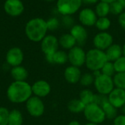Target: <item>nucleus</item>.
Instances as JSON below:
<instances>
[{"label": "nucleus", "mask_w": 125, "mask_h": 125, "mask_svg": "<svg viewBox=\"0 0 125 125\" xmlns=\"http://www.w3.org/2000/svg\"><path fill=\"white\" fill-rule=\"evenodd\" d=\"M32 94L31 85L26 81H14L7 89V99L14 104L26 103Z\"/></svg>", "instance_id": "nucleus-1"}, {"label": "nucleus", "mask_w": 125, "mask_h": 125, "mask_svg": "<svg viewBox=\"0 0 125 125\" xmlns=\"http://www.w3.org/2000/svg\"><path fill=\"white\" fill-rule=\"evenodd\" d=\"M48 31L46 21L42 18H34L28 21L25 26V34L32 42H41Z\"/></svg>", "instance_id": "nucleus-2"}, {"label": "nucleus", "mask_w": 125, "mask_h": 125, "mask_svg": "<svg viewBox=\"0 0 125 125\" xmlns=\"http://www.w3.org/2000/svg\"><path fill=\"white\" fill-rule=\"evenodd\" d=\"M107 61L108 59L104 51L94 48L86 52L85 65L92 72L100 71Z\"/></svg>", "instance_id": "nucleus-3"}, {"label": "nucleus", "mask_w": 125, "mask_h": 125, "mask_svg": "<svg viewBox=\"0 0 125 125\" xmlns=\"http://www.w3.org/2000/svg\"><path fill=\"white\" fill-rule=\"evenodd\" d=\"M83 115L89 122L97 125L102 124L106 119L102 107L95 103L86 105L83 111Z\"/></svg>", "instance_id": "nucleus-4"}, {"label": "nucleus", "mask_w": 125, "mask_h": 125, "mask_svg": "<svg viewBox=\"0 0 125 125\" xmlns=\"http://www.w3.org/2000/svg\"><path fill=\"white\" fill-rule=\"evenodd\" d=\"M82 3V0H57L56 10L62 16L72 15L80 10Z\"/></svg>", "instance_id": "nucleus-5"}, {"label": "nucleus", "mask_w": 125, "mask_h": 125, "mask_svg": "<svg viewBox=\"0 0 125 125\" xmlns=\"http://www.w3.org/2000/svg\"><path fill=\"white\" fill-rule=\"evenodd\" d=\"M94 85L97 91V94L105 96H108V94L115 88L113 77L104 75L102 73L95 77Z\"/></svg>", "instance_id": "nucleus-6"}, {"label": "nucleus", "mask_w": 125, "mask_h": 125, "mask_svg": "<svg viewBox=\"0 0 125 125\" xmlns=\"http://www.w3.org/2000/svg\"><path fill=\"white\" fill-rule=\"evenodd\" d=\"M26 108L28 113L32 117H40L45 112V105L41 98L35 96L30 97L26 102Z\"/></svg>", "instance_id": "nucleus-7"}, {"label": "nucleus", "mask_w": 125, "mask_h": 125, "mask_svg": "<svg viewBox=\"0 0 125 125\" xmlns=\"http://www.w3.org/2000/svg\"><path fill=\"white\" fill-rule=\"evenodd\" d=\"M67 55L68 61L71 64V66L80 68L85 65L86 52L81 46H79L78 45L75 46V47L69 50Z\"/></svg>", "instance_id": "nucleus-8"}, {"label": "nucleus", "mask_w": 125, "mask_h": 125, "mask_svg": "<svg viewBox=\"0 0 125 125\" xmlns=\"http://www.w3.org/2000/svg\"><path fill=\"white\" fill-rule=\"evenodd\" d=\"M114 43V38L108 32H100L93 38V44L95 49L105 51Z\"/></svg>", "instance_id": "nucleus-9"}, {"label": "nucleus", "mask_w": 125, "mask_h": 125, "mask_svg": "<svg viewBox=\"0 0 125 125\" xmlns=\"http://www.w3.org/2000/svg\"><path fill=\"white\" fill-rule=\"evenodd\" d=\"M59 39L53 35H47L40 42L42 52L45 55H53L59 50Z\"/></svg>", "instance_id": "nucleus-10"}, {"label": "nucleus", "mask_w": 125, "mask_h": 125, "mask_svg": "<svg viewBox=\"0 0 125 125\" xmlns=\"http://www.w3.org/2000/svg\"><path fill=\"white\" fill-rule=\"evenodd\" d=\"M23 58L24 55L22 49L17 46L10 48L5 56L7 63L12 68L21 66L23 61Z\"/></svg>", "instance_id": "nucleus-11"}, {"label": "nucleus", "mask_w": 125, "mask_h": 125, "mask_svg": "<svg viewBox=\"0 0 125 125\" xmlns=\"http://www.w3.org/2000/svg\"><path fill=\"white\" fill-rule=\"evenodd\" d=\"M4 12L12 16H20L24 11V4L21 0H6L4 3Z\"/></svg>", "instance_id": "nucleus-12"}, {"label": "nucleus", "mask_w": 125, "mask_h": 125, "mask_svg": "<svg viewBox=\"0 0 125 125\" xmlns=\"http://www.w3.org/2000/svg\"><path fill=\"white\" fill-rule=\"evenodd\" d=\"M98 17L94 10L89 7H85L80 10L78 14V19L81 24L83 27L95 26Z\"/></svg>", "instance_id": "nucleus-13"}, {"label": "nucleus", "mask_w": 125, "mask_h": 125, "mask_svg": "<svg viewBox=\"0 0 125 125\" xmlns=\"http://www.w3.org/2000/svg\"><path fill=\"white\" fill-rule=\"evenodd\" d=\"M31 91L34 96L39 98H43L49 95L51 87L47 81L40 80L34 82L31 85Z\"/></svg>", "instance_id": "nucleus-14"}, {"label": "nucleus", "mask_w": 125, "mask_h": 125, "mask_svg": "<svg viewBox=\"0 0 125 125\" xmlns=\"http://www.w3.org/2000/svg\"><path fill=\"white\" fill-rule=\"evenodd\" d=\"M108 100L116 108H122L125 105V90L114 88L108 94Z\"/></svg>", "instance_id": "nucleus-15"}, {"label": "nucleus", "mask_w": 125, "mask_h": 125, "mask_svg": "<svg viewBox=\"0 0 125 125\" xmlns=\"http://www.w3.org/2000/svg\"><path fill=\"white\" fill-rule=\"evenodd\" d=\"M70 33L75 39L78 46L84 45L88 38V32L85 27L81 24H75L70 31Z\"/></svg>", "instance_id": "nucleus-16"}, {"label": "nucleus", "mask_w": 125, "mask_h": 125, "mask_svg": "<svg viewBox=\"0 0 125 125\" xmlns=\"http://www.w3.org/2000/svg\"><path fill=\"white\" fill-rule=\"evenodd\" d=\"M81 71L80 68L73 66H67L64 71V77L70 84H77L80 82L81 77Z\"/></svg>", "instance_id": "nucleus-17"}, {"label": "nucleus", "mask_w": 125, "mask_h": 125, "mask_svg": "<svg viewBox=\"0 0 125 125\" xmlns=\"http://www.w3.org/2000/svg\"><path fill=\"white\" fill-rule=\"evenodd\" d=\"M45 60L51 64L63 65L68 61V55L64 50H57L53 55H45Z\"/></svg>", "instance_id": "nucleus-18"}, {"label": "nucleus", "mask_w": 125, "mask_h": 125, "mask_svg": "<svg viewBox=\"0 0 125 125\" xmlns=\"http://www.w3.org/2000/svg\"><path fill=\"white\" fill-rule=\"evenodd\" d=\"M105 55L108 59V61L114 62L119 57L123 56L122 53V46L117 43H113L110 47H108L105 51Z\"/></svg>", "instance_id": "nucleus-19"}, {"label": "nucleus", "mask_w": 125, "mask_h": 125, "mask_svg": "<svg viewBox=\"0 0 125 125\" xmlns=\"http://www.w3.org/2000/svg\"><path fill=\"white\" fill-rule=\"evenodd\" d=\"M59 43L62 49L66 50H70L77 46L75 39L70 33H65L62 35L59 38Z\"/></svg>", "instance_id": "nucleus-20"}, {"label": "nucleus", "mask_w": 125, "mask_h": 125, "mask_svg": "<svg viewBox=\"0 0 125 125\" xmlns=\"http://www.w3.org/2000/svg\"><path fill=\"white\" fill-rule=\"evenodd\" d=\"M10 75L14 81H26L28 78V71L22 66L12 67L10 71Z\"/></svg>", "instance_id": "nucleus-21"}, {"label": "nucleus", "mask_w": 125, "mask_h": 125, "mask_svg": "<svg viewBox=\"0 0 125 125\" xmlns=\"http://www.w3.org/2000/svg\"><path fill=\"white\" fill-rule=\"evenodd\" d=\"M85 108L86 105L79 99H73L70 100L67 104L68 111L74 114L83 113Z\"/></svg>", "instance_id": "nucleus-22"}, {"label": "nucleus", "mask_w": 125, "mask_h": 125, "mask_svg": "<svg viewBox=\"0 0 125 125\" xmlns=\"http://www.w3.org/2000/svg\"><path fill=\"white\" fill-rule=\"evenodd\" d=\"M23 122V117L22 113L20 111L14 109L10 111L7 125H22Z\"/></svg>", "instance_id": "nucleus-23"}, {"label": "nucleus", "mask_w": 125, "mask_h": 125, "mask_svg": "<svg viewBox=\"0 0 125 125\" xmlns=\"http://www.w3.org/2000/svg\"><path fill=\"white\" fill-rule=\"evenodd\" d=\"M95 13L98 18L100 17H108L110 13V4L100 1L95 7Z\"/></svg>", "instance_id": "nucleus-24"}, {"label": "nucleus", "mask_w": 125, "mask_h": 125, "mask_svg": "<svg viewBox=\"0 0 125 125\" xmlns=\"http://www.w3.org/2000/svg\"><path fill=\"white\" fill-rule=\"evenodd\" d=\"M101 107L105 113L106 119H108L109 120H112V119L114 120L118 116V114H117L118 109L116 108L115 107H114L108 102V100L107 102H105Z\"/></svg>", "instance_id": "nucleus-25"}, {"label": "nucleus", "mask_w": 125, "mask_h": 125, "mask_svg": "<svg viewBox=\"0 0 125 125\" xmlns=\"http://www.w3.org/2000/svg\"><path fill=\"white\" fill-rule=\"evenodd\" d=\"M95 94L89 89L86 88L82 90L79 94V99L86 106L92 103H94Z\"/></svg>", "instance_id": "nucleus-26"}, {"label": "nucleus", "mask_w": 125, "mask_h": 125, "mask_svg": "<svg viewBox=\"0 0 125 125\" xmlns=\"http://www.w3.org/2000/svg\"><path fill=\"white\" fill-rule=\"evenodd\" d=\"M111 25V20L108 17L98 18L95 24V27L100 32H106L110 28Z\"/></svg>", "instance_id": "nucleus-27"}, {"label": "nucleus", "mask_w": 125, "mask_h": 125, "mask_svg": "<svg viewBox=\"0 0 125 125\" xmlns=\"http://www.w3.org/2000/svg\"><path fill=\"white\" fill-rule=\"evenodd\" d=\"M115 88L125 90V72L116 73L113 77Z\"/></svg>", "instance_id": "nucleus-28"}, {"label": "nucleus", "mask_w": 125, "mask_h": 125, "mask_svg": "<svg viewBox=\"0 0 125 125\" xmlns=\"http://www.w3.org/2000/svg\"><path fill=\"white\" fill-rule=\"evenodd\" d=\"M95 77L92 73H85L81 75V80H80V83L82 86L83 87H89L92 85H94Z\"/></svg>", "instance_id": "nucleus-29"}, {"label": "nucleus", "mask_w": 125, "mask_h": 125, "mask_svg": "<svg viewBox=\"0 0 125 125\" xmlns=\"http://www.w3.org/2000/svg\"><path fill=\"white\" fill-rule=\"evenodd\" d=\"M101 73L104 75L113 77L115 74H116V71L114 69V63L113 62H110V61H107L105 65L103 66V68L100 70Z\"/></svg>", "instance_id": "nucleus-30"}, {"label": "nucleus", "mask_w": 125, "mask_h": 125, "mask_svg": "<svg viewBox=\"0 0 125 125\" xmlns=\"http://www.w3.org/2000/svg\"><path fill=\"white\" fill-rule=\"evenodd\" d=\"M124 9V7L117 0L110 4V13L114 15H119L123 13Z\"/></svg>", "instance_id": "nucleus-31"}, {"label": "nucleus", "mask_w": 125, "mask_h": 125, "mask_svg": "<svg viewBox=\"0 0 125 125\" xmlns=\"http://www.w3.org/2000/svg\"><path fill=\"white\" fill-rule=\"evenodd\" d=\"M46 24L48 30L55 31L60 27L61 22L56 17H51L46 21Z\"/></svg>", "instance_id": "nucleus-32"}, {"label": "nucleus", "mask_w": 125, "mask_h": 125, "mask_svg": "<svg viewBox=\"0 0 125 125\" xmlns=\"http://www.w3.org/2000/svg\"><path fill=\"white\" fill-rule=\"evenodd\" d=\"M116 73L125 72V57L122 56L114 62Z\"/></svg>", "instance_id": "nucleus-33"}, {"label": "nucleus", "mask_w": 125, "mask_h": 125, "mask_svg": "<svg viewBox=\"0 0 125 125\" xmlns=\"http://www.w3.org/2000/svg\"><path fill=\"white\" fill-rule=\"evenodd\" d=\"M10 111L4 107H0V125H7Z\"/></svg>", "instance_id": "nucleus-34"}, {"label": "nucleus", "mask_w": 125, "mask_h": 125, "mask_svg": "<svg viewBox=\"0 0 125 125\" xmlns=\"http://www.w3.org/2000/svg\"><path fill=\"white\" fill-rule=\"evenodd\" d=\"M62 24L67 28H72L74 24V19L72 17V15H63L62 18Z\"/></svg>", "instance_id": "nucleus-35"}, {"label": "nucleus", "mask_w": 125, "mask_h": 125, "mask_svg": "<svg viewBox=\"0 0 125 125\" xmlns=\"http://www.w3.org/2000/svg\"><path fill=\"white\" fill-rule=\"evenodd\" d=\"M108 101V96H105V95H102V94H95L94 96V103L102 106L105 102Z\"/></svg>", "instance_id": "nucleus-36"}, {"label": "nucleus", "mask_w": 125, "mask_h": 125, "mask_svg": "<svg viewBox=\"0 0 125 125\" xmlns=\"http://www.w3.org/2000/svg\"><path fill=\"white\" fill-rule=\"evenodd\" d=\"M114 125H125V115H118L114 119Z\"/></svg>", "instance_id": "nucleus-37"}, {"label": "nucleus", "mask_w": 125, "mask_h": 125, "mask_svg": "<svg viewBox=\"0 0 125 125\" xmlns=\"http://www.w3.org/2000/svg\"><path fill=\"white\" fill-rule=\"evenodd\" d=\"M119 24H120V26L125 30V12H123L122 14H120L119 15Z\"/></svg>", "instance_id": "nucleus-38"}, {"label": "nucleus", "mask_w": 125, "mask_h": 125, "mask_svg": "<svg viewBox=\"0 0 125 125\" xmlns=\"http://www.w3.org/2000/svg\"><path fill=\"white\" fill-rule=\"evenodd\" d=\"M100 0H82L83 2L87 4H97Z\"/></svg>", "instance_id": "nucleus-39"}, {"label": "nucleus", "mask_w": 125, "mask_h": 125, "mask_svg": "<svg viewBox=\"0 0 125 125\" xmlns=\"http://www.w3.org/2000/svg\"><path fill=\"white\" fill-rule=\"evenodd\" d=\"M68 125H81V124L78 122V121H75V120H74V121H71Z\"/></svg>", "instance_id": "nucleus-40"}, {"label": "nucleus", "mask_w": 125, "mask_h": 125, "mask_svg": "<svg viewBox=\"0 0 125 125\" xmlns=\"http://www.w3.org/2000/svg\"><path fill=\"white\" fill-rule=\"evenodd\" d=\"M123 7H124V8H125V0H117Z\"/></svg>", "instance_id": "nucleus-41"}, {"label": "nucleus", "mask_w": 125, "mask_h": 125, "mask_svg": "<svg viewBox=\"0 0 125 125\" xmlns=\"http://www.w3.org/2000/svg\"><path fill=\"white\" fill-rule=\"evenodd\" d=\"M100 1H103L107 2V3H108V4H111V3H112L113 1H116V0H100Z\"/></svg>", "instance_id": "nucleus-42"}, {"label": "nucleus", "mask_w": 125, "mask_h": 125, "mask_svg": "<svg viewBox=\"0 0 125 125\" xmlns=\"http://www.w3.org/2000/svg\"><path fill=\"white\" fill-rule=\"evenodd\" d=\"M122 53H123V56L125 57V44L122 46Z\"/></svg>", "instance_id": "nucleus-43"}, {"label": "nucleus", "mask_w": 125, "mask_h": 125, "mask_svg": "<svg viewBox=\"0 0 125 125\" xmlns=\"http://www.w3.org/2000/svg\"><path fill=\"white\" fill-rule=\"evenodd\" d=\"M122 109V114L123 115H125V105L121 108Z\"/></svg>", "instance_id": "nucleus-44"}, {"label": "nucleus", "mask_w": 125, "mask_h": 125, "mask_svg": "<svg viewBox=\"0 0 125 125\" xmlns=\"http://www.w3.org/2000/svg\"><path fill=\"white\" fill-rule=\"evenodd\" d=\"M84 125H97V124H94V123H91V122H88V123L85 124Z\"/></svg>", "instance_id": "nucleus-45"}, {"label": "nucleus", "mask_w": 125, "mask_h": 125, "mask_svg": "<svg viewBox=\"0 0 125 125\" xmlns=\"http://www.w3.org/2000/svg\"><path fill=\"white\" fill-rule=\"evenodd\" d=\"M46 1H57V0H45Z\"/></svg>", "instance_id": "nucleus-46"}, {"label": "nucleus", "mask_w": 125, "mask_h": 125, "mask_svg": "<svg viewBox=\"0 0 125 125\" xmlns=\"http://www.w3.org/2000/svg\"><path fill=\"white\" fill-rule=\"evenodd\" d=\"M0 49H1V48H0Z\"/></svg>", "instance_id": "nucleus-47"}]
</instances>
